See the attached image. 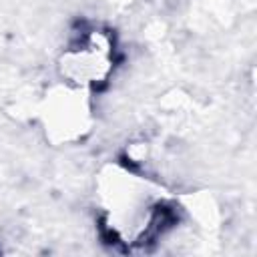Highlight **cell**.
<instances>
[{"label": "cell", "mask_w": 257, "mask_h": 257, "mask_svg": "<svg viewBox=\"0 0 257 257\" xmlns=\"http://www.w3.org/2000/svg\"><path fill=\"white\" fill-rule=\"evenodd\" d=\"M116 62L114 36L102 28H86L62 54V74L78 86L106 82Z\"/></svg>", "instance_id": "6da1fadb"}]
</instances>
